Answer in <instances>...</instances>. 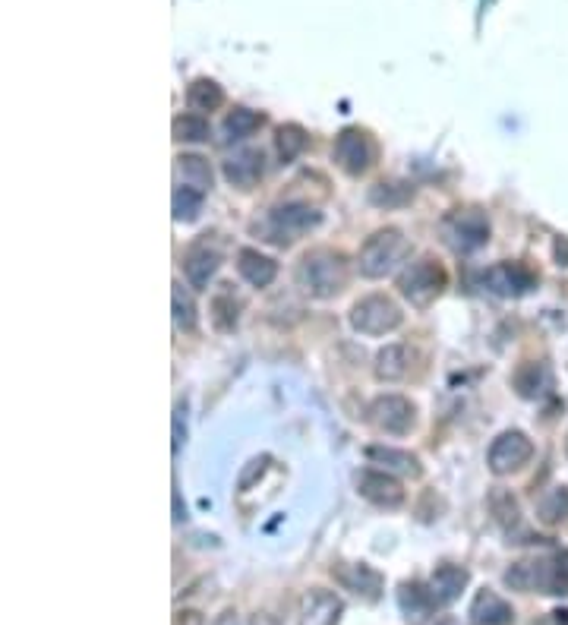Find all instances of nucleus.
<instances>
[{
    "label": "nucleus",
    "instance_id": "6e6552de",
    "mask_svg": "<svg viewBox=\"0 0 568 625\" xmlns=\"http://www.w3.org/2000/svg\"><path fill=\"white\" fill-rule=\"evenodd\" d=\"M335 161H338V168L344 174H351V177H360V174H367L373 168V158H376V146H373V139L367 130H360V127H348V130H341L335 136V149H332Z\"/></svg>",
    "mask_w": 568,
    "mask_h": 625
},
{
    "label": "nucleus",
    "instance_id": "1a4fd4ad",
    "mask_svg": "<svg viewBox=\"0 0 568 625\" xmlns=\"http://www.w3.org/2000/svg\"><path fill=\"white\" fill-rule=\"evenodd\" d=\"M531 458H534V442L527 439L521 430H505L502 436H496V442L490 446L486 465H490L493 474L505 477V474L521 471Z\"/></svg>",
    "mask_w": 568,
    "mask_h": 625
},
{
    "label": "nucleus",
    "instance_id": "a878e982",
    "mask_svg": "<svg viewBox=\"0 0 568 625\" xmlns=\"http://www.w3.org/2000/svg\"><path fill=\"white\" fill-rule=\"evenodd\" d=\"M262 124H266V117L250 111V108H234L225 120V139L228 143H240V139L253 136Z\"/></svg>",
    "mask_w": 568,
    "mask_h": 625
},
{
    "label": "nucleus",
    "instance_id": "f8f14e48",
    "mask_svg": "<svg viewBox=\"0 0 568 625\" xmlns=\"http://www.w3.org/2000/svg\"><path fill=\"white\" fill-rule=\"evenodd\" d=\"M357 493L363 499H370L373 506H382V509H398L404 502V490L401 483L385 474V471H360L357 477Z\"/></svg>",
    "mask_w": 568,
    "mask_h": 625
},
{
    "label": "nucleus",
    "instance_id": "e433bc0d",
    "mask_svg": "<svg viewBox=\"0 0 568 625\" xmlns=\"http://www.w3.org/2000/svg\"><path fill=\"white\" fill-rule=\"evenodd\" d=\"M534 625H568V610H553V613H546V616H540Z\"/></svg>",
    "mask_w": 568,
    "mask_h": 625
},
{
    "label": "nucleus",
    "instance_id": "f03ea898",
    "mask_svg": "<svg viewBox=\"0 0 568 625\" xmlns=\"http://www.w3.org/2000/svg\"><path fill=\"white\" fill-rule=\"evenodd\" d=\"M297 285L310 297L329 300L348 285V262L338 250H310L297 266Z\"/></svg>",
    "mask_w": 568,
    "mask_h": 625
},
{
    "label": "nucleus",
    "instance_id": "5701e85b",
    "mask_svg": "<svg viewBox=\"0 0 568 625\" xmlns=\"http://www.w3.org/2000/svg\"><path fill=\"white\" fill-rule=\"evenodd\" d=\"M411 370V351L404 345H385L376 357V376L385 382H398Z\"/></svg>",
    "mask_w": 568,
    "mask_h": 625
},
{
    "label": "nucleus",
    "instance_id": "7ed1b4c3",
    "mask_svg": "<svg viewBox=\"0 0 568 625\" xmlns=\"http://www.w3.org/2000/svg\"><path fill=\"white\" fill-rule=\"evenodd\" d=\"M404 256H408V237L398 228H382L373 237H367V244L360 247L357 266H360V275L382 278V275H389Z\"/></svg>",
    "mask_w": 568,
    "mask_h": 625
},
{
    "label": "nucleus",
    "instance_id": "9d476101",
    "mask_svg": "<svg viewBox=\"0 0 568 625\" xmlns=\"http://www.w3.org/2000/svg\"><path fill=\"white\" fill-rule=\"evenodd\" d=\"M483 288L499 297H521L531 288H537V272L527 269L524 262H499L483 272Z\"/></svg>",
    "mask_w": 568,
    "mask_h": 625
},
{
    "label": "nucleus",
    "instance_id": "c85d7f7f",
    "mask_svg": "<svg viewBox=\"0 0 568 625\" xmlns=\"http://www.w3.org/2000/svg\"><path fill=\"white\" fill-rule=\"evenodd\" d=\"M174 326L177 332H193L196 329V307H193V297L184 291V285L180 281H174Z\"/></svg>",
    "mask_w": 568,
    "mask_h": 625
},
{
    "label": "nucleus",
    "instance_id": "dca6fc26",
    "mask_svg": "<svg viewBox=\"0 0 568 625\" xmlns=\"http://www.w3.org/2000/svg\"><path fill=\"white\" fill-rule=\"evenodd\" d=\"M218 266H221V256H218V250H212V247L206 244V240H199V244H193V247L187 250V256H184L187 281H190V285H193L196 291L209 288V281L215 278Z\"/></svg>",
    "mask_w": 568,
    "mask_h": 625
},
{
    "label": "nucleus",
    "instance_id": "79ce46f5",
    "mask_svg": "<svg viewBox=\"0 0 568 625\" xmlns=\"http://www.w3.org/2000/svg\"><path fill=\"white\" fill-rule=\"evenodd\" d=\"M565 455H568V436H565Z\"/></svg>",
    "mask_w": 568,
    "mask_h": 625
},
{
    "label": "nucleus",
    "instance_id": "c9c22d12",
    "mask_svg": "<svg viewBox=\"0 0 568 625\" xmlns=\"http://www.w3.org/2000/svg\"><path fill=\"white\" fill-rule=\"evenodd\" d=\"M184 405H177L174 411V455L180 452V446H184Z\"/></svg>",
    "mask_w": 568,
    "mask_h": 625
},
{
    "label": "nucleus",
    "instance_id": "423d86ee",
    "mask_svg": "<svg viewBox=\"0 0 568 625\" xmlns=\"http://www.w3.org/2000/svg\"><path fill=\"white\" fill-rule=\"evenodd\" d=\"M442 234L449 240V247L458 253H474L490 240V221L480 209H458L452 215H445Z\"/></svg>",
    "mask_w": 568,
    "mask_h": 625
},
{
    "label": "nucleus",
    "instance_id": "72a5a7b5",
    "mask_svg": "<svg viewBox=\"0 0 568 625\" xmlns=\"http://www.w3.org/2000/svg\"><path fill=\"white\" fill-rule=\"evenodd\" d=\"M493 512H496V521L502 524V528L518 524V502L509 493H493Z\"/></svg>",
    "mask_w": 568,
    "mask_h": 625
},
{
    "label": "nucleus",
    "instance_id": "473e14b6",
    "mask_svg": "<svg viewBox=\"0 0 568 625\" xmlns=\"http://www.w3.org/2000/svg\"><path fill=\"white\" fill-rule=\"evenodd\" d=\"M411 199V187H401V184H376L370 190V203L373 206H401Z\"/></svg>",
    "mask_w": 568,
    "mask_h": 625
},
{
    "label": "nucleus",
    "instance_id": "cd10ccee",
    "mask_svg": "<svg viewBox=\"0 0 568 625\" xmlns=\"http://www.w3.org/2000/svg\"><path fill=\"white\" fill-rule=\"evenodd\" d=\"M275 146H278V155L284 165H288V161H297L300 152L307 149V130L297 124H284L275 136Z\"/></svg>",
    "mask_w": 568,
    "mask_h": 625
},
{
    "label": "nucleus",
    "instance_id": "39448f33",
    "mask_svg": "<svg viewBox=\"0 0 568 625\" xmlns=\"http://www.w3.org/2000/svg\"><path fill=\"white\" fill-rule=\"evenodd\" d=\"M319 212L310 209V206H278L266 215V221H262V237L269 240V244H278V247H288L294 244L297 237H303L307 231H313L319 225Z\"/></svg>",
    "mask_w": 568,
    "mask_h": 625
},
{
    "label": "nucleus",
    "instance_id": "58836bf2",
    "mask_svg": "<svg viewBox=\"0 0 568 625\" xmlns=\"http://www.w3.org/2000/svg\"><path fill=\"white\" fill-rule=\"evenodd\" d=\"M215 625H240V622H237V613L228 610V613H221V616L215 619Z\"/></svg>",
    "mask_w": 568,
    "mask_h": 625
},
{
    "label": "nucleus",
    "instance_id": "7c9ffc66",
    "mask_svg": "<svg viewBox=\"0 0 568 625\" xmlns=\"http://www.w3.org/2000/svg\"><path fill=\"white\" fill-rule=\"evenodd\" d=\"M206 203V193L190 190V187H174V218L177 221H193L202 212Z\"/></svg>",
    "mask_w": 568,
    "mask_h": 625
},
{
    "label": "nucleus",
    "instance_id": "f704fd0d",
    "mask_svg": "<svg viewBox=\"0 0 568 625\" xmlns=\"http://www.w3.org/2000/svg\"><path fill=\"white\" fill-rule=\"evenodd\" d=\"M266 465H269V458H266V455H262V458H253V461H250V468L240 474V490H247V487H250V480H253L256 474L266 471Z\"/></svg>",
    "mask_w": 568,
    "mask_h": 625
},
{
    "label": "nucleus",
    "instance_id": "f257e3e1",
    "mask_svg": "<svg viewBox=\"0 0 568 625\" xmlns=\"http://www.w3.org/2000/svg\"><path fill=\"white\" fill-rule=\"evenodd\" d=\"M505 584L515 591H540L565 597L568 594V550L556 556H540V559H524L505 572Z\"/></svg>",
    "mask_w": 568,
    "mask_h": 625
},
{
    "label": "nucleus",
    "instance_id": "aec40b11",
    "mask_svg": "<svg viewBox=\"0 0 568 625\" xmlns=\"http://www.w3.org/2000/svg\"><path fill=\"white\" fill-rule=\"evenodd\" d=\"M398 607H401V613H404V619H408V622L423 625L426 616L433 613L436 600H433L430 588L423 591L417 581H404V584H401V591H398Z\"/></svg>",
    "mask_w": 568,
    "mask_h": 625
},
{
    "label": "nucleus",
    "instance_id": "4468645a",
    "mask_svg": "<svg viewBox=\"0 0 568 625\" xmlns=\"http://www.w3.org/2000/svg\"><path fill=\"white\" fill-rule=\"evenodd\" d=\"M332 575L348 591H354L357 597L370 600V603L379 600V594H382V575L373 566H367V562H354V566H335Z\"/></svg>",
    "mask_w": 568,
    "mask_h": 625
},
{
    "label": "nucleus",
    "instance_id": "ea45409f",
    "mask_svg": "<svg viewBox=\"0 0 568 625\" xmlns=\"http://www.w3.org/2000/svg\"><path fill=\"white\" fill-rule=\"evenodd\" d=\"M253 625H278V622L266 613H259V616H253Z\"/></svg>",
    "mask_w": 568,
    "mask_h": 625
},
{
    "label": "nucleus",
    "instance_id": "f3484780",
    "mask_svg": "<svg viewBox=\"0 0 568 625\" xmlns=\"http://www.w3.org/2000/svg\"><path fill=\"white\" fill-rule=\"evenodd\" d=\"M471 622L474 625H509L515 622V610L509 600H502L496 591H480L471 603Z\"/></svg>",
    "mask_w": 568,
    "mask_h": 625
},
{
    "label": "nucleus",
    "instance_id": "4be33fe9",
    "mask_svg": "<svg viewBox=\"0 0 568 625\" xmlns=\"http://www.w3.org/2000/svg\"><path fill=\"white\" fill-rule=\"evenodd\" d=\"M262 152H256V149H247V152H237L234 158H228L225 161V177L231 180L234 187H253L256 180L262 177Z\"/></svg>",
    "mask_w": 568,
    "mask_h": 625
},
{
    "label": "nucleus",
    "instance_id": "ddd939ff",
    "mask_svg": "<svg viewBox=\"0 0 568 625\" xmlns=\"http://www.w3.org/2000/svg\"><path fill=\"white\" fill-rule=\"evenodd\" d=\"M344 603L335 591L313 588L300 600V625H338Z\"/></svg>",
    "mask_w": 568,
    "mask_h": 625
},
{
    "label": "nucleus",
    "instance_id": "0eeeda50",
    "mask_svg": "<svg viewBox=\"0 0 568 625\" xmlns=\"http://www.w3.org/2000/svg\"><path fill=\"white\" fill-rule=\"evenodd\" d=\"M351 326L363 335H385L395 332L401 326V310L392 297L385 294H370L354 304L351 310Z\"/></svg>",
    "mask_w": 568,
    "mask_h": 625
},
{
    "label": "nucleus",
    "instance_id": "20e7f679",
    "mask_svg": "<svg viewBox=\"0 0 568 625\" xmlns=\"http://www.w3.org/2000/svg\"><path fill=\"white\" fill-rule=\"evenodd\" d=\"M445 285H449V275H445V269L439 266L436 259H417V262H411V266L398 275L401 294L408 297L414 307H420V310L430 307L433 300L445 291Z\"/></svg>",
    "mask_w": 568,
    "mask_h": 625
},
{
    "label": "nucleus",
    "instance_id": "6ab92c4d",
    "mask_svg": "<svg viewBox=\"0 0 568 625\" xmlns=\"http://www.w3.org/2000/svg\"><path fill=\"white\" fill-rule=\"evenodd\" d=\"M515 389L521 398H543L550 395L553 389V373L546 364H540V360H527V364H521L515 370Z\"/></svg>",
    "mask_w": 568,
    "mask_h": 625
},
{
    "label": "nucleus",
    "instance_id": "9b49d317",
    "mask_svg": "<svg viewBox=\"0 0 568 625\" xmlns=\"http://www.w3.org/2000/svg\"><path fill=\"white\" fill-rule=\"evenodd\" d=\"M373 423L382 430V433H389V436H404V433H411L414 427V405L404 395H379L373 401Z\"/></svg>",
    "mask_w": 568,
    "mask_h": 625
},
{
    "label": "nucleus",
    "instance_id": "4c0bfd02",
    "mask_svg": "<svg viewBox=\"0 0 568 625\" xmlns=\"http://www.w3.org/2000/svg\"><path fill=\"white\" fill-rule=\"evenodd\" d=\"M174 625H202V616L187 610V613H177V622Z\"/></svg>",
    "mask_w": 568,
    "mask_h": 625
},
{
    "label": "nucleus",
    "instance_id": "bb28decb",
    "mask_svg": "<svg viewBox=\"0 0 568 625\" xmlns=\"http://www.w3.org/2000/svg\"><path fill=\"white\" fill-rule=\"evenodd\" d=\"M537 518L543 524H559L568 518V487L546 490L537 502Z\"/></svg>",
    "mask_w": 568,
    "mask_h": 625
},
{
    "label": "nucleus",
    "instance_id": "412c9836",
    "mask_svg": "<svg viewBox=\"0 0 568 625\" xmlns=\"http://www.w3.org/2000/svg\"><path fill=\"white\" fill-rule=\"evenodd\" d=\"M174 174H177V187H190L199 193H209L212 187V168L202 155H180Z\"/></svg>",
    "mask_w": 568,
    "mask_h": 625
},
{
    "label": "nucleus",
    "instance_id": "a211bd4d",
    "mask_svg": "<svg viewBox=\"0 0 568 625\" xmlns=\"http://www.w3.org/2000/svg\"><path fill=\"white\" fill-rule=\"evenodd\" d=\"M237 272L243 275V281L253 288H269L275 275H278V266H275V259H269L266 253H259V250H240L237 253Z\"/></svg>",
    "mask_w": 568,
    "mask_h": 625
},
{
    "label": "nucleus",
    "instance_id": "c756f323",
    "mask_svg": "<svg viewBox=\"0 0 568 625\" xmlns=\"http://www.w3.org/2000/svg\"><path fill=\"white\" fill-rule=\"evenodd\" d=\"M174 139L180 143H202L209 139V120L202 114H184L174 120Z\"/></svg>",
    "mask_w": 568,
    "mask_h": 625
},
{
    "label": "nucleus",
    "instance_id": "393cba45",
    "mask_svg": "<svg viewBox=\"0 0 568 625\" xmlns=\"http://www.w3.org/2000/svg\"><path fill=\"white\" fill-rule=\"evenodd\" d=\"M187 105L199 114H212L225 105V92H221V86L212 83V79H196L187 89Z\"/></svg>",
    "mask_w": 568,
    "mask_h": 625
},
{
    "label": "nucleus",
    "instance_id": "2f4dec72",
    "mask_svg": "<svg viewBox=\"0 0 568 625\" xmlns=\"http://www.w3.org/2000/svg\"><path fill=\"white\" fill-rule=\"evenodd\" d=\"M237 300L231 297V291H221L212 300V313H215V326L218 329H234L237 326Z\"/></svg>",
    "mask_w": 568,
    "mask_h": 625
},
{
    "label": "nucleus",
    "instance_id": "2eb2a0df",
    "mask_svg": "<svg viewBox=\"0 0 568 625\" xmlns=\"http://www.w3.org/2000/svg\"><path fill=\"white\" fill-rule=\"evenodd\" d=\"M468 581H471L468 569H464V566H452V562H445V566H439V569L430 575V584H426V588H430V594H433V600H436V607H449V603H455V600L461 597V591L468 588Z\"/></svg>",
    "mask_w": 568,
    "mask_h": 625
},
{
    "label": "nucleus",
    "instance_id": "a19ab883",
    "mask_svg": "<svg viewBox=\"0 0 568 625\" xmlns=\"http://www.w3.org/2000/svg\"><path fill=\"white\" fill-rule=\"evenodd\" d=\"M439 625H458V622H455V619H442Z\"/></svg>",
    "mask_w": 568,
    "mask_h": 625
},
{
    "label": "nucleus",
    "instance_id": "b1692460",
    "mask_svg": "<svg viewBox=\"0 0 568 625\" xmlns=\"http://www.w3.org/2000/svg\"><path fill=\"white\" fill-rule=\"evenodd\" d=\"M367 458L370 461H379V465H385L389 471L408 474V477H420V461L411 452L389 449V446H373V449H367Z\"/></svg>",
    "mask_w": 568,
    "mask_h": 625
}]
</instances>
